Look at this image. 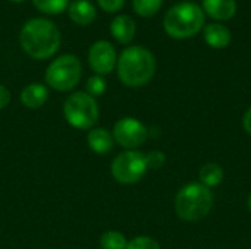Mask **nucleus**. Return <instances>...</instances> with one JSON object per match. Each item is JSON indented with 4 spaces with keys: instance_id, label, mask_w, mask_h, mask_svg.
<instances>
[{
    "instance_id": "nucleus-1",
    "label": "nucleus",
    "mask_w": 251,
    "mask_h": 249,
    "mask_svg": "<svg viewBox=\"0 0 251 249\" xmlns=\"http://www.w3.org/2000/svg\"><path fill=\"white\" fill-rule=\"evenodd\" d=\"M19 43L24 51L37 60L51 57L60 47V32L57 26L44 18L29 19L21 29Z\"/></svg>"
},
{
    "instance_id": "nucleus-2",
    "label": "nucleus",
    "mask_w": 251,
    "mask_h": 249,
    "mask_svg": "<svg viewBox=\"0 0 251 249\" xmlns=\"http://www.w3.org/2000/svg\"><path fill=\"white\" fill-rule=\"evenodd\" d=\"M156 73V59L150 50L141 45L125 48L118 59V76L131 88H138L151 81Z\"/></svg>"
},
{
    "instance_id": "nucleus-3",
    "label": "nucleus",
    "mask_w": 251,
    "mask_h": 249,
    "mask_svg": "<svg viewBox=\"0 0 251 249\" xmlns=\"http://www.w3.org/2000/svg\"><path fill=\"white\" fill-rule=\"evenodd\" d=\"M213 207V194L210 188L200 182H191L182 186L175 195V213L188 223L200 222L209 216Z\"/></svg>"
},
{
    "instance_id": "nucleus-4",
    "label": "nucleus",
    "mask_w": 251,
    "mask_h": 249,
    "mask_svg": "<svg viewBox=\"0 0 251 249\" xmlns=\"http://www.w3.org/2000/svg\"><path fill=\"white\" fill-rule=\"evenodd\" d=\"M204 26V12L193 1H182L172 6L163 19V28L172 38L184 40L199 34Z\"/></svg>"
},
{
    "instance_id": "nucleus-5",
    "label": "nucleus",
    "mask_w": 251,
    "mask_h": 249,
    "mask_svg": "<svg viewBox=\"0 0 251 249\" xmlns=\"http://www.w3.org/2000/svg\"><path fill=\"white\" fill-rule=\"evenodd\" d=\"M65 120L75 129L90 131L99 122L100 110L94 97L87 92H72L63 103Z\"/></svg>"
},
{
    "instance_id": "nucleus-6",
    "label": "nucleus",
    "mask_w": 251,
    "mask_h": 249,
    "mask_svg": "<svg viewBox=\"0 0 251 249\" xmlns=\"http://www.w3.org/2000/svg\"><path fill=\"white\" fill-rule=\"evenodd\" d=\"M81 75L82 66L79 59L74 54H63L49 65L44 79L50 88L68 92L79 84Z\"/></svg>"
},
{
    "instance_id": "nucleus-7",
    "label": "nucleus",
    "mask_w": 251,
    "mask_h": 249,
    "mask_svg": "<svg viewBox=\"0 0 251 249\" xmlns=\"http://www.w3.org/2000/svg\"><path fill=\"white\" fill-rule=\"evenodd\" d=\"M147 170L149 167L146 163V154L137 150H126L119 153L110 164L112 178L122 185H132L140 182Z\"/></svg>"
},
{
    "instance_id": "nucleus-8",
    "label": "nucleus",
    "mask_w": 251,
    "mask_h": 249,
    "mask_svg": "<svg viewBox=\"0 0 251 249\" xmlns=\"http://www.w3.org/2000/svg\"><path fill=\"white\" fill-rule=\"evenodd\" d=\"M112 135L115 144L121 145L126 150H137L141 147L149 135V131L143 122L135 117H122L115 122Z\"/></svg>"
},
{
    "instance_id": "nucleus-9",
    "label": "nucleus",
    "mask_w": 251,
    "mask_h": 249,
    "mask_svg": "<svg viewBox=\"0 0 251 249\" xmlns=\"http://www.w3.org/2000/svg\"><path fill=\"white\" fill-rule=\"evenodd\" d=\"M88 63L97 75H109L118 63L115 47L104 40L94 43L88 51Z\"/></svg>"
},
{
    "instance_id": "nucleus-10",
    "label": "nucleus",
    "mask_w": 251,
    "mask_h": 249,
    "mask_svg": "<svg viewBox=\"0 0 251 249\" xmlns=\"http://www.w3.org/2000/svg\"><path fill=\"white\" fill-rule=\"evenodd\" d=\"M87 144L93 153L99 156H106L113 150L115 139H113L112 131L106 128H93L88 131Z\"/></svg>"
},
{
    "instance_id": "nucleus-11",
    "label": "nucleus",
    "mask_w": 251,
    "mask_h": 249,
    "mask_svg": "<svg viewBox=\"0 0 251 249\" xmlns=\"http://www.w3.org/2000/svg\"><path fill=\"white\" fill-rule=\"evenodd\" d=\"M47 100H49V90L43 84H29L19 94V101L24 104V107L29 110L43 107L47 103Z\"/></svg>"
},
{
    "instance_id": "nucleus-12",
    "label": "nucleus",
    "mask_w": 251,
    "mask_h": 249,
    "mask_svg": "<svg viewBox=\"0 0 251 249\" xmlns=\"http://www.w3.org/2000/svg\"><path fill=\"white\" fill-rule=\"evenodd\" d=\"M203 12L213 19L228 21L237 12L235 0H203Z\"/></svg>"
},
{
    "instance_id": "nucleus-13",
    "label": "nucleus",
    "mask_w": 251,
    "mask_h": 249,
    "mask_svg": "<svg viewBox=\"0 0 251 249\" xmlns=\"http://www.w3.org/2000/svg\"><path fill=\"white\" fill-rule=\"evenodd\" d=\"M135 22L128 15H119L116 16L110 23V31L113 38L121 44H129L134 40L135 35Z\"/></svg>"
},
{
    "instance_id": "nucleus-14",
    "label": "nucleus",
    "mask_w": 251,
    "mask_h": 249,
    "mask_svg": "<svg viewBox=\"0 0 251 249\" xmlns=\"http://www.w3.org/2000/svg\"><path fill=\"white\" fill-rule=\"evenodd\" d=\"M231 32L229 29L218 22L209 23L204 26V40L213 48H225L231 43Z\"/></svg>"
},
{
    "instance_id": "nucleus-15",
    "label": "nucleus",
    "mask_w": 251,
    "mask_h": 249,
    "mask_svg": "<svg viewBox=\"0 0 251 249\" xmlns=\"http://www.w3.org/2000/svg\"><path fill=\"white\" fill-rule=\"evenodd\" d=\"M69 18L79 25H88L96 18V9L88 0H75L68 6Z\"/></svg>"
},
{
    "instance_id": "nucleus-16",
    "label": "nucleus",
    "mask_w": 251,
    "mask_h": 249,
    "mask_svg": "<svg viewBox=\"0 0 251 249\" xmlns=\"http://www.w3.org/2000/svg\"><path fill=\"white\" fill-rule=\"evenodd\" d=\"M224 169L218 164V163H207L200 169L199 178H200V183H203L207 188H215L218 185H221V182L224 181Z\"/></svg>"
},
{
    "instance_id": "nucleus-17",
    "label": "nucleus",
    "mask_w": 251,
    "mask_h": 249,
    "mask_svg": "<svg viewBox=\"0 0 251 249\" xmlns=\"http://www.w3.org/2000/svg\"><path fill=\"white\" fill-rule=\"evenodd\" d=\"M126 247H128L126 236L118 230H107L100 236L101 249H126Z\"/></svg>"
},
{
    "instance_id": "nucleus-18",
    "label": "nucleus",
    "mask_w": 251,
    "mask_h": 249,
    "mask_svg": "<svg viewBox=\"0 0 251 249\" xmlns=\"http://www.w3.org/2000/svg\"><path fill=\"white\" fill-rule=\"evenodd\" d=\"M162 3H163V0H132L134 10L143 18L154 16L160 10Z\"/></svg>"
},
{
    "instance_id": "nucleus-19",
    "label": "nucleus",
    "mask_w": 251,
    "mask_h": 249,
    "mask_svg": "<svg viewBox=\"0 0 251 249\" xmlns=\"http://www.w3.org/2000/svg\"><path fill=\"white\" fill-rule=\"evenodd\" d=\"M32 3L38 10L50 15L62 13L69 6V0H32Z\"/></svg>"
},
{
    "instance_id": "nucleus-20",
    "label": "nucleus",
    "mask_w": 251,
    "mask_h": 249,
    "mask_svg": "<svg viewBox=\"0 0 251 249\" xmlns=\"http://www.w3.org/2000/svg\"><path fill=\"white\" fill-rule=\"evenodd\" d=\"M85 88H87L85 92L90 94L91 97H94V98H96V97H100V95H103V92L106 91V81L103 79V76L94 75V76L88 78Z\"/></svg>"
},
{
    "instance_id": "nucleus-21",
    "label": "nucleus",
    "mask_w": 251,
    "mask_h": 249,
    "mask_svg": "<svg viewBox=\"0 0 251 249\" xmlns=\"http://www.w3.org/2000/svg\"><path fill=\"white\" fill-rule=\"evenodd\" d=\"M126 249H162L159 242L150 236H135L128 241Z\"/></svg>"
},
{
    "instance_id": "nucleus-22",
    "label": "nucleus",
    "mask_w": 251,
    "mask_h": 249,
    "mask_svg": "<svg viewBox=\"0 0 251 249\" xmlns=\"http://www.w3.org/2000/svg\"><path fill=\"white\" fill-rule=\"evenodd\" d=\"M146 163H147V167L149 169H160L165 166L166 163V156L163 151H159V150H153L150 153L146 154Z\"/></svg>"
},
{
    "instance_id": "nucleus-23",
    "label": "nucleus",
    "mask_w": 251,
    "mask_h": 249,
    "mask_svg": "<svg viewBox=\"0 0 251 249\" xmlns=\"http://www.w3.org/2000/svg\"><path fill=\"white\" fill-rule=\"evenodd\" d=\"M100 7L106 12H118L124 7L125 0H97Z\"/></svg>"
},
{
    "instance_id": "nucleus-24",
    "label": "nucleus",
    "mask_w": 251,
    "mask_h": 249,
    "mask_svg": "<svg viewBox=\"0 0 251 249\" xmlns=\"http://www.w3.org/2000/svg\"><path fill=\"white\" fill-rule=\"evenodd\" d=\"M10 103V91L0 84V110L6 109Z\"/></svg>"
},
{
    "instance_id": "nucleus-25",
    "label": "nucleus",
    "mask_w": 251,
    "mask_h": 249,
    "mask_svg": "<svg viewBox=\"0 0 251 249\" xmlns=\"http://www.w3.org/2000/svg\"><path fill=\"white\" fill-rule=\"evenodd\" d=\"M243 126H244V129H246V132L251 135V107L246 112V114H244V119H243Z\"/></svg>"
},
{
    "instance_id": "nucleus-26",
    "label": "nucleus",
    "mask_w": 251,
    "mask_h": 249,
    "mask_svg": "<svg viewBox=\"0 0 251 249\" xmlns=\"http://www.w3.org/2000/svg\"><path fill=\"white\" fill-rule=\"evenodd\" d=\"M247 204H249V210L251 211V192H250V195H249V201H247Z\"/></svg>"
},
{
    "instance_id": "nucleus-27",
    "label": "nucleus",
    "mask_w": 251,
    "mask_h": 249,
    "mask_svg": "<svg viewBox=\"0 0 251 249\" xmlns=\"http://www.w3.org/2000/svg\"><path fill=\"white\" fill-rule=\"evenodd\" d=\"M10 1H15V3H21V1H24V0H10Z\"/></svg>"
}]
</instances>
